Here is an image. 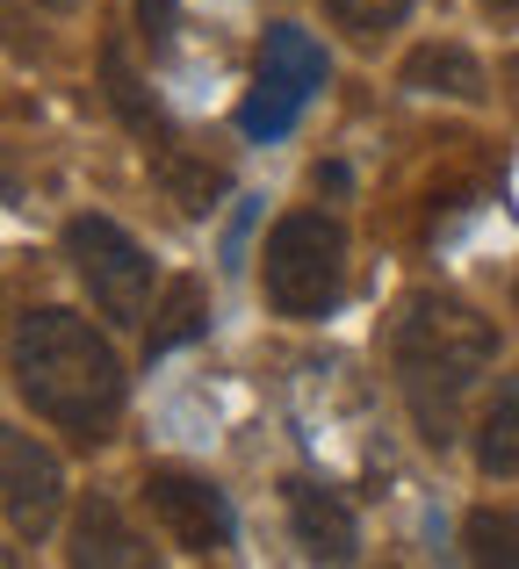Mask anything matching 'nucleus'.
Returning <instances> with one entry per match:
<instances>
[{
  "instance_id": "obj_1",
  "label": "nucleus",
  "mask_w": 519,
  "mask_h": 569,
  "mask_svg": "<svg viewBox=\"0 0 519 569\" xmlns=\"http://www.w3.org/2000/svg\"><path fill=\"white\" fill-rule=\"evenodd\" d=\"M8 368H14V389H22L29 411L80 432V440H101L116 403H123V361H116V347L87 318H72L58 303L22 310Z\"/></svg>"
},
{
  "instance_id": "obj_2",
  "label": "nucleus",
  "mask_w": 519,
  "mask_h": 569,
  "mask_svg": "<svg viewBox=\"0 0 519 569\" xmlns=\"http://www.w3.org/2000/svg\"><path fill=\"white\" fill-rule=\"evenodd\" d=\"M498 361V332L477 318L469 303H455V296H405L390 318V368H397V389H405L411 418H419V432L433 447L455 440V411H462V397L483 382V368Z\"/></svg>"
},
{
  "instance_id": "obj_3",
  "label": "nucleus",
  "mask_w": 519,
  "mask_h": 569,
  "mask_svg": "<svg viewBox=\"0 0 519 569\" xmlns=\"http://www.w3.org/2000/svg\"><path fill=\"white\" fill-rule=\"evenodd\" d=\"M260 289L281 318H325L347 289V231L318 209L281 217L260 252Z\"/></svg>"
},
{
  "instance_id": "obj_4",
  "label": "nucleus",
  "mask_w": 519,
  "mask_h": 569,
  "mask_svg": "<svg viewBox=\"0 0 519 569\" xmlns=\"http://www.w3.org/2000/svg\"><path fill=\"white\" fill-rule=\"evenodd\" d=\"M66 260L80 274V289L94 296V310L109 325H138L144 296H152V260L116 217H72L66 223Z\"/></svg>"
},
{
  "instance_id": "obj_5",
  "label": "nucleus",
  "mask_w": 519,
  "mask_h": 569,
  "mask_svg": "<svg viewBox=\"0 0 519 569\" xmlns=\"http://www.w3.org/2000/svg\"><path fill=\"white\" fill-rule=\"evenodd\" d=\"M325 87V43L296 22H275L260 43V72H253V94L239 101V130L246 138H281L296 116L310 109V94Z\"/></svg>"
},
{
  "instance_id": "obj_6",
  "label": "nucleus",
  "mask_w": 519,
  "mask_h": 569,
  "mask_svg": "<svg viewBox=\"0 0 519 569\" xmlns=\"http://www.w3.org/2000/svg\"><path fill=\"white\" fill-rule=\"evenodd\" d=\"M144 505H152L159 533H167L173 548H188V556H217V548H231V505H224V490L202 483V476L152 469V476H144Z\"/></svg>"
},
{
  "instance_id": "obj_7",
  "label": "nucleus",
  "mask_w": 519,
  "mask_h": 569,
  "mask_svg": "<svg viewBox=\"0 0 519 569\" xmlns=\"http://www.w3.org/2000/svg\"><path fill=\"white\" fill-rule=\"evenodd\" d=\"M0 469H8V533L14 541H43L58 527V505H66V469H58L51 447H37L29 432H0Z\"/></svg>"
},
{
  "instance_id": "obj_8",
  "label": "nucleus",
  "mask_w": 519,
  "mask_h": 569,
  "mask_svg": "<svg viewBox=\"0 0 519 569\" xmlns=\"http://www.w3.org/2000/svg\"><path fill=\"white\" fill-rule=\"evenodd\" d=\"M281 498H289V527H296V541H303V556H318V562H353L361 556V527H353V512L325 483L289 476Z\"/></svg>"
},
{
  "instance_id": "obj_9",
  "label": "nucleus",
  "mask_w": 519,
  "mask_h": 569,
  "mask_svg": "<svg viewBox=\"0 0 519 569\" xmlns=\"http://www.w3.org/2000/svg\"><path fill=\"white\" fill-rule=\"evenodd\" d=\"M66 556L80 562V569H87V562H94V569H101V562L138 569V562H152V548H144L138 533L123 527V512H116L109 498H87V505H80V519H72V548H66Z\"/></svg>"
},
{
  "instance_id": "obj_10",
  "label": "nucleus",
  "mask_w": 519,
  "mask_h": 569,
  "mask_svg": "<svg viewBox=\"0 0 519 569\" xmlns=\"http://www.w3.org/2000/svg\"><path fill=\"white\" fill-rule=\"evenodd\" d=\"M405 87L411 94H448V101H477L483 94V66L462 43H419L405 58Z\"/></svg>"
},
{
  "instance_id": "obj_11",
  "label": "nucleus",
  "mask_w": 519,
  "mask_h": 569,
  "mask_svg": "<svg viewBox=\"0 0 519 569\" xmlns=\"http://www.w3.org/2000/svg\"><path fill=\"white\" fill-rule=\"evenodd\" d=\"M210 332V289H202L196 274H173L167 296L152 303V332H144V353H173L188 347V339Z\"/></svg>"
},
{
  "instance_id": "obj_12",
  "label": "nucleus",
  "mask_w": 519,
  "mask_h": 569,
  "mask_svg": "<svg viewBox=\"0 0 519 569\" xmlns=\"http://www.w3.org/2000/svg\"><path fill=\"white\" fill-rule=\"evenodd\" d=\"M152 173L167 181V194L188 209V217H210L217 194H224V173L202 167L196 152H181V138H152Z\"/></svg>"
},
{
  "instance_id": "obj_13",
  "label": "nucleus",
  "mask_w": 519,
  "mask_h": 569,
  "mask_svg": "<svg viewBox=\"0 0 519 569\" xmlns=\"http://www.w3.org/2000/svg\"><path fill=\"white\" fill-rule=\"evenodd\" d=\"M477 461H483V476H519V376H506L491 389V403H483Z\"/></svg>"
},
{
  "instance_id": "obj_14",
  "label": "nucleus",
  "mask_w": 519,
  "mask_h": 569,
  "mask_svg": "<svg viewBox=\"0 0 519 569\" xmlns=\"http://www.w3.org/2000/svg\"><path fill=\"white\" fill-rule=\"evenodd\" d=\"M101 80H109V101L123 109V123L138 130V138H167V116H159L152 94H144V80L130 72V51H123V43H109V51H101Z\"/></svg>"
},
{
  "instance_id": "obj_15",
  "label": "nucleus",
  "mask_w": 519,
  "mask_h": 569,
  "mask_svg": "<svg viewBox=\"0 0 519 569\" xmlns=\"http://www.w3.org/2000/svg\"><path fill=\"white\" fill-rule=\"evenodd\" d=\"M462 548H469L477 562H506V569H519V512H498V505L469 512Z\"/></svg>"
},
{
  "instance_id": "obj_16",
  "label": "nucleus",
  "mask_w": 519,
  "mask_h": 569,
  "mask_svg": "<svg viewBox=\"0 0 519 569\" xmlns=\"http://www.w3.org/2000/svg\"><path fill=\"white\" fill-rule=\"evenodd\" d=\"M325 14H332L353 43H376L382 29H397L411 14V0H325Z\"/></svg>"
},
{
  "instance_id": "obj_17",
  "label": "nucleus",
  "mask_w": 519,
  "mask_h": 569,
  "mask_svg": "<svg viewBox=\"0 0 519 569\" xmlns=\"http://www.w3.org/2000/svg\"><path fill=\"white\" fill-rule=\"evenodd\" d=\"M173 8H181V0H138V22H144V37H152V43L173 37Z\"/></svg>"
},
{
  "instance_id": "obj_18",
  "label": "nucleus",
  "mask_w": 519,
  "mask_h": 569,
  "mask_svg": "<svg viewBox=\"0 0 519 569\" xmlns=\"http://www.w3.org/2000/svg\"><path fill=\"white\" fill-rule=\"evenodd\" d=\"M483 8H498V14H519V0H483Z\"/></svg>"
},
{
  "instance_id": "obj_19",
  "label": "nucleus",
  "mask_w": 519,
  "mask_h": 569,
  "mask_svg": "<svg viewBox=\"0 0 519 569\" xmlns=\"http://www.w3.org/2000/svg\"><path fill=\"white\" fill-rule=\"evenodd\" d=\"M37 8H72V0H37Z\"/></svg>"
}]
</instances>
